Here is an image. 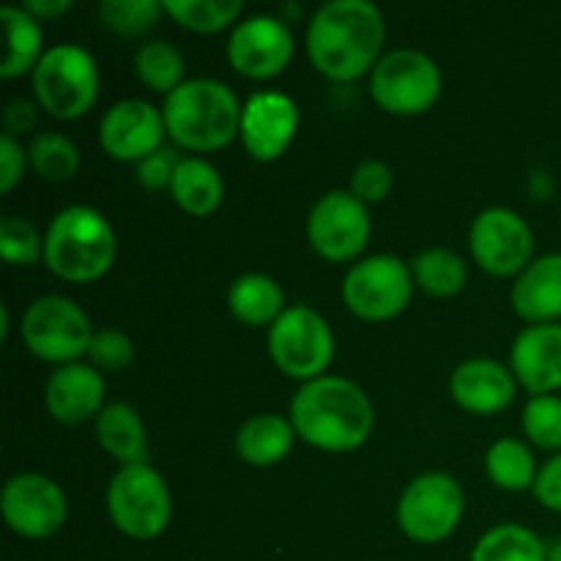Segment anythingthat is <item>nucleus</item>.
Returning a JSON list of instances; mask_svg holds the SVG:
<instances>
[{
    "label": "nucleus",
    "mask_w": 561,
    "mask_h": 561,
    "mask_svg": "<svg viewBox=\"0 0 561 561\" xmlns=\"http://www.w3.org/2000/svg\"><path fill=\"white\" fill-rule=\"evenodd\" d=\"M241 110L236 91L214 77H192L164 96L162 115L170 142L195 157L228 148L241 131Z\"/></svg>",
    "instance_id": "nucleus-3"
},
{
    "label": "nucleus",
    "mask_w": 561,
    "mask_h": 561,
    "mask_svg": "<svg viewBox=\"0 0 561 561\" xmlns=\"http://www.w3.org/2000/svg\"><path fill=\"white\" fill-rule=\"evenodd\" d=\"M38 110L42 107L36 104V99H25V96L11 99V102L3 107V113H0L3 135L16 137V140L25 135H31L38 124Z\"/></svg>",
    "instance_id": "nucleus-41"
},
{
    "label": "nucleus",
    "mask_w": 561,
    "mask_h": 561,
    "mask_svg": "<svg viewBox=\"0 0 561 561\" xmlns=\"http://www.w3.org/2000/svg\"><path fill=\"white\" fill-rule=\"evenodd\" d=\"M546 561H561V537L548 542V559Z\"/></svg>",
    "instance_id": "nucleus-44"
},
{
    "label": "nucleus",
    "mask_w": 561,
    "mask_h": 561,
    "mask_svg": "<svg viewBox=\"0 0 561 561\" xmlns=\"http://www.w3.org/2000/svg\"><path fill=\"white\" fill-rule=\"evenodd\" d=\"M268 356L283 376L316 381L329 376L334 362V332L327 318L310 305H290L266 334Z\"/></svg>",
    "instance_id": "nucleus-8"
},
{
    "label": "nucleus",
    "mask_w": 561,
    "mask_h": 561,
    "mask_svg": "<svg viewBox=\"0 0 561 561\" xmlns=\"http://www.w3.org/2000/svg\"><path fill=\"white\" fill-rule=\"evenodd\" d=\"M0 513L5 526L25 540H49L69 518L66 491L42 471H20L9 477L0 493Z\"/></svg>",
    "instance_id": "nucleus-13"
},
{
    "label": "nucleus",
    "mask_w": 561,
    "mask_h": 561,
    "mask_svg": "<svg viewBox=\"0 0 561 561\" xmlns=\"http://www.w3.org/2000/svg\"><path fill=\"white\" fill-rule=\"evenodd\" d=\"M118 239L99 208L66 206L44 230V266L71 285L99 283L113 268Z\"/></svg>",
    "instance_id": "nucleus-4"
},
{
    "label": "nucleus",
    "mask_w": 561,
    "mask_h": 561,
    "mask_svg": "<svg viewBox=\"0 0 561 561\" xmlns=\"http://www.w3.org/2000/svg\"><path fill=\"white\" fill-rule=\"evenodd\" d=\"M394 186V173L387 162L381 159H365L362 164H356V170L351 173L348 192L362 201L365 206H376L389 197Z\"/></svg>",
    "instance_id": "nucleus-37"
},
{
    "label": "nucleus",
    "mask_w": 561,
    "mask_h": 561,
    "mask_svg": "<svg viewBox=\"0 0 561 561\" xmlns=\"http://www.w3.org/2000/svg\"><path fill=\"white\" fill-rule=\"evenodd\" d=\"M104 507L121 535L148 542L168 531L173 520V493L151 463L121 466L107 482Z\"/></svg>",
    "instance_id": "nucleus-6"
},
{
    "label": "nucleus",
    "mask_w": 561,
    "mask_h": 561,
    "mask_svg": "<svg viewBox=\"0 0 561 561\" xmlns=\"http://www.w3.org/2000/svg\"><path fill=\"white\" fill-rule=\"evenodd\" d=\"M0 22H3L5 31V55L0 60V77L16 80L22 75H33L42 55L47 53L42 22L27 14L22 5H3Z\"/></svg>",
    "instance_id": "nucleus-26"
},
{
    "label": "nucleus",
    "mask_w": 561,
    "mask_h": 561,
    "mask_svg": "<svg viewBox=\"0 0 561 561\" xmlns=\"http://www.w3.org/2000/svg\"><path fill=\"white\" fill-rule=\"evenodd\" d=\"M537 466L535 453L526 442L513 436L496 438L485 453V474L499 491L507 493H524L535 488L537 480Z\"/></svg>",
    "instance_id": "nucleus-27"
},
{
    "label": "nucleus",
    "mask_w": 561,
    "mask_h": 561,
    "mask_svg": "<svg viewBox=\"0 0 561 561\" xmlns=\"http://www.w3.org/2000/svg\"><path fill=\"white\" fill-rule=\"evenodd\" d=\"M164 16L179 22L184 31L211 36L219 31H233L244 14L241 0H164Z\"/></svg>",
    "instance_id": "nucleus-31"
},
{
    "label": "nucleus",
    "mask_w": 561,
    "mask_h": 561,
    "mask_svg": "<svg viewBox=\"0 0 561 561\" xmlns=\"http://www.w3.org/2000/svg\"><path fill=\"white\" fill-rule=\"evenodd\" d=\"M469 250L477 266L491 277H518L535 261V233L518 211L491 206L471 219Z\"/></svg>",
    "instance_id": "nucleus-14"
},
{
    "label": "nucleus",
    "mask_w": 561,
    "mask_h": 561,
    "mask_svg": "<svg viewBox=\"0 0 561 561\" xmlns=\"http://www.w3.org/2000/svg\"><path fill=\"white\" fill-rule=\"evenodd\" d=\"M25 168H31V162H27V148H22V142L16 137L0 135V192L3 195L14 192V186L25 175Z\"/></svg>",
    "instance_id": "nucleus-39"
},
{
    "label": "nucleus",
    "mask_w": 561,
    "mask_h": 561,
    "mask_svg": "<svg viewBox=\"0 0 561 561\" xmlns=\"http://www.w3.org/2000/svg\"><path fill=\"white\" fill-rule=\"evenodd\" d=\"M228 310L239 323L252 329L272 327L288 305L283 285L261 272H247L236 277L228 288Z\"/></svg>",
    "instance_id": "nucleus-24"
},
{
    "label": "nucleus",
    "mask_w": 561,
    "mask_h": 561,
    "mask_svg": "<svg viewBox=\"0 0 561 561\" xmlns=\"http://www.w3.org/2000/svg\"><path fill=\"white\" fill-rule=\"evenodd\" d=\"M107 405V381L91 362L55 367L44 381V409L58 425L80 427L96 422Z\"/></svg>",
    "instance_id": "nucleus-18"
},
{
    "label": "nucleus",
    "mask_w": 561,
    "mask_h": 561,
    "mask_svg": "<svg viewBox=\"0 0 561 561\" xmlns=\"http://www.w3.org/2000/svg\"><path fill=\"white\" fill-rule=\"evenodd\" d=\"M515 392H518V378L510 370V365L488 359V356L460 362L449 376V394L466 414H502L513 405Z\"/></svg>",
    "instance_id": "nucleus-19"
},
{
    "label": "nucleus",
    "mask_w": 561,
    "mask_h": 561,
    "mask_svg": "<svg viewBox=\"0 0 561 561\" xmlns=\"http://www.w3.org/2000/svg\"><path fill=\"white\" fill-rule=\"evenodd\" d=\"M296 53L290 25L277 14H252L244 16L230 31L228 64L236 75L247 80H274L290 66Z\"/></svg>",
    "instance_id": "nucleus-15"
},
{
    "label": "nucleus",
    "mask_w": 561,
    "mask_h": 561,
    "mask_svg": "<svg viewBox=\"0 0 561 561\" xmlns=\"http://www.w3.org/2000/svg\"><path fill=\"white\" fill-rule=\"evenodd\" d=\"M301 126L299 104L283 91L252 93L241 110L239 140L255 162H277L285 157Z\"/></svg>",
    "instance_id": "nucleus-17"
},
{
    "label": "nucleus",
    "mask_w": 561,
    "mask_h": 561,
    "mask_svg": "<svg viewBox=\"0 0 561 561\" xmlns=\"http://www.w3.org/2000/svg\"><path fill=\"white\" fill-rule=\"evenodd\" d=\"M22 9L36 16L38 22H49L64 16L66 11H71V0H25Z\"/></svg>",
    "instance_id": "nucleus-42"
},
{
    "label": "nucleus",
    "mask_w": 561,
    "mask_h": 561,
    "mask_svg": "<svg viewBox=\"0 0 561 561\" xmlns=\"http://www.w3.org/2000/svg\"><path fill=\"white\" fill-rule=\"evenodd\" d=\"M181 153L175 146H162L159 151H153L151 157H146L142 162L135 164V179L142 190L148 192H170V184H173V175L179 170Z\"/></svg>",
    "instance_id": "nucleus-38"
},
{
    "label": "nucleus",
    "mask_w": 561,
    "mask_h": 561,
    "mask_svg": "<svg viewBox=\"0 0 561 561\" xmlns=\"http://www.w3.org/2000/svg\"><path fill=\"white\" fill-rule=\"evenodd\" d=\"M510 370L531 398L561 392V323H540L518 332L510 348Z\"/></svg>",
    "instance_id": "nucleus-20"
},
{
    "label": "nucleus",
    "mask_w": 561,
    "mask_h": 561,
    "mask_svg": "<svg viewBox=\"0 0 561 561\" xmlns=\"http://www.w3.org/2000/svg\"><path fill=\"white\" fill-rule=\"evenodd\" d=\"M548 542L529 526L499 524L471 548L469 561H546Z\"/></svg>",
    "instance_id": "nucleus-29"
},
{
    "label": "nucleus",
    "mask_w": 561,
    "mask_h": 561,
    "mask_svg": "<svg viewBox=\"0 0 561 561\" xmlns=\"http://www.w3.org/2000/svg\"><path fill=\"white\" fill-rule=\"evenodd\" d=\"M162 14V3H153V0H102L99 3L102 25L121 38L146 36Z\"/></svg>",
    "instance_id": "nucleus-33"
},
{
    "label": "nucleus",
    "mask_w": 561,
    "mask_h": 561,
    "mask_svg": "<svg viewBox=\"0 0 561 561\" xmlns=\"http://www.w3.org/2000/svg\"><path fill=\"white\" fill-rule=\"evenodd\" d=\"M162 107L148 99H121L99 121V146L115 162L137 164L164 146Z\"/></svg>",
    "instance_id": "nucleus-16"
},
{
    "label": "nucleus",
    "mask_w": 561,
    "mask_h": 561,
    "mask_svg": "<svg viewBox=\"0 0 561 561\" xmlns=\"http://www.w3.org/2000/svg\"><path fill=\"white\" fill-rule=\"evenodd\" d=\"M27 162L38 179L49 184H66L80 170V148L60 131H38L27 146Z\"/></svg>",
    "instance_id": "nucleus-32"
},
{
    "label": "nucleus",
    "mask_w": 561,
    "mask_h": 561,
    "mask_svg": "<svg viewBox=\"0 0 561 561\" xmlns=\"http://www.w3.org/2000/svg\"><path fill=\"white\" fill-rule=\"evenodd\" d=\"M411 274H414L416 288L422 294L433 296V299H453L469 283V266H466V261L455 250H447V247L422 250L411 261Z\"/></svg>",
    "instance_id": "nucleus-28"
},
{
    "label": "nucleus",
    "mask_w": 561,
    "mask_h": 561,
    "mask_svg": "<svg viewBox=\"0 0 561 561\" xmlns=\"http://www.w3.org/2000/svg\"><path fill=\"white\" fill-rule=\"evenodd\" d=\"M20 334L25 348L38 362L64 367L88 356L96 329L75 299L49 294L38 296L25 307Z\"/></svg>",
    "instance_id": "nucleus-7"
},
{
    "label": "nucleus",
    "mask_w": 561,
    "mask_h": 561,
    "mask_svg": "<svg viewBox=\"0 0 561 561\" xmlns=\"http://www.w3.org/2000/svg\"><path fill=\"white\" fill-rule=\"evenodd\" d=\"M398 526L411 542L438 546L458 531L466 515L463 485L447 471H425L400 493Z\"/></svg>",
    "instance_id": "nucleus-11"
},
{
    "label": "nucleus",
    "mask_w": 561,
    "mask_h": 561,
    "mask_svg": "<svg viewBox=\"0 0 561 561\" xmlns=\"http://www.w3.org/2000/svg\"><path fill=\"white\" fill-rule=\"evenodd\" d=\"M387 44L383 11L370 0H329L307 22V58L332 82L370 77Z\"/></svg>",
    "instance_id": "nucleus-1"
},
{
    "label": "nucleus",
    "mask_w": 561,
    "mask_h": 561,
    "mask_svg": "<svg viewBox=\"0 0 561 561\" xmlns=\"http://www.w3.org/2000/svg\"><path fill=\"white\" fill-rule=\"evenodd\" d=\"M184 55L168 38H148L135 53V75L148 91L170 96L179 85H184Z\"/></svg>",
    "instance_id": "nucleus-30"
},
{
    "label": "nucleus",
    "mask_w": 561,
    "mask_h": 561,
    "mask_svg": "<svg viewBox=\"0 0 561 561\" xmlns=\"http://www.w3.org/2000/svg\"><path fill=\"white\" fill-rule=\"evenodd\" d=\"M529 190L537 201H548V197L553 195L551 173H542V170H537V173L529 179Z\"/></svg>",
    "instance_id": "nucleus-43"
},
{
    "label": "nucleus",
    "mask_w": 561,
    "mask_h": 561,
    "mask_svg": "<svg viewBox=\"0 0 561 561\" xmlns=\"http://www.w3.org/2000/svg\"><path fill=\"white\" fill-rule=\"evenodd\" d=\"M414 288L411 263L389 252H378L351 263L340 285V296L351 316L367 323H383L403 316Z\"/></svg>",
    "instance_id": "nucleus-9"
},
{
    "label": "nucleus",
    "mask_w": 561,
    "mask_h": 561,
    "mask_svg": "<svg viewBox=\"0 0 561 561\" xmlns=\"http://www.w3.org/2000/svg\"><path fill=\"white\" fill-rule=\"evenodd\" d=\"M96 442L121 466L148 463V433L140 411L124 400H113L93 422Z\"/></svg>",
    "instance_id": "nucleus-23"
},
{
    "label": "nucleus",
    "mask_w": 561,
    "mask_h": 561,
    "mask_svg": "<svg viewBox=\"0 0 561 561\" xmlns=\"http://www.w3.org/2000/svg\"><path fill=\"white\" fill-rule=\"evenodd\" d=\"M444 88L442 66L427 53L414 47H398L383 53L370 71L367 91L370 99L389 115H422L438 102Z\"/></svg>",
    "instance_id": "nucleus-10"
},
{
    "label": "nucleus",
    "mask_w": 561,
    "mask_h": 561,
    "mask_svg": "<svg viewBox=\"0 0 561 561\" xmlns=\"http://www.w3.org/2000/svg\"><path fill=\"white\" fill-rule=\"evenodd\" d=\"M531 493H535L540 507H546L548 513L561 515V453L551 455V458L540 466Z\"/></svg>",
    "instance_id": "nucleus-40"
},
{
    "label": "nucleus",
    "mask_w": 561,
    "mask_h": 561,
    "mask_svg": "<svg viewBox=\"0 0 561 561\" xmlns=\"http://www.w3.org/2000/svg\"><path fill=\"white\" fill-rule=\"evenodd\" d=\"M510 305L529 327L561 323V252L535 257L515 277Z\"/></svg>",
    "instance_id": "nucleus-21"
},
{
    "label": "nucleus",
    "mask_w": 561,
    "mask_h": 561,
    "mask_svg": "<svg viewBox=\"0 0 561 561\" xmlns=\"http://www.w3.org/2000/svg\"><path fill=\"white\" fill-rule=\"evenodd\" d=\"M170 197L190 217H211L225 201V179L208 159L184 157L170 184Z\"/></svg>",
    "instance_id": "nucleus-25"
},
{
    "label": "nucleus",
    "mask_w": 561,
    "mask_h": 561,
    "mask_svg": "<svg viewBox=\"0 0 561 561\" xmlns=\"http://www.w3.org/2000/svg\"><path fill=\"white\" fill-rule=\"evenodd\" d=\"M0 252L9 266H36L44 261V236L25 217H3Z\"/></svg>",
    "instance_id": "nucleus-35"
},
{
    "label": "nucleus",
    "mask_w": 561,
    "mask_h": 561,
    "mask_svg": "<svg viewBox=\"0 0 561 561\" xmlns=\"http://www.w3.org/2000/svg\"><path fill=\"white\" fill-rule=\"evenodd\" d=\"M373 236L370 206L348 190H332L316 201L307 214V241L327 263H356Z\"/></svg>",
    "instance_id": "nucleus-12"
},
{
    "label": "nucleus",
    "mask_w": 561,
    "mask_h": 561,
    "mask_svg": "<svg viewBox=\"0 0 561 561\" xmlns=\"http://www.w3.org/2000/svg\"><path fill=\"white\" fill-rule=\"evenodd\" d=\"M296 431L290 425L288 416L283 414H252L241 422L236 431V455L244 460L247 466L255 469H272L279 466L290 455L296 444Z\"/></svg>",
    "instance_id": "nucleus-22"
},
{
    "label": "nucleus",
    "mask_w": 561,
    "mask_h": 561,
    "mask_svg": "<svg viewBox=\"0 0 561 561\" xmlns=\"http://www.w3.org/2000/svg\"><path fill=\"white\" fill-rule=\"evenodd\" d=\"M520 427L537 449L561 453V398L559 394H537L529 398L520 414Z\"/></svg>",
    "instance_id": "nucleus-34"
},
{
    "label": "nucleus",
    "mask_w": 561,
    "mask_h": 561,
    "mask_svg": "<svg viewBox=\"0 0 561 561\" xmlns=\"http://www.w3.org/2000/svg\"><path fill=\"white\" fill-rule=\"evenodd\" d=\"M288 420L296 436L318 453L345 455L365 447L376 409L365 389L343 376H321L296 389Z\"/></svg>",
    "instance_id": "nucleus-2"
},
{
    "label": "nucleus",
    "mask_w": 561,
    "mask_h": 561,
    "mask_svg": "<svg viewBox=\"0 0 561 561\" xmlns=\"http://www.w3.org/2000/svg\"><path fill=\"white\" fill-rule=\"evenodd\" d=\"M88 362L99 373H121L135 362V343L121 329H96L88 348Z\"/></svg>",
    "instance_id": "nucleus-36"
},
{
    "label": "nucleus",
    "mask_w": 561,
    "mask_h": 561,
    "mask_svg": "<svg viewBox=\"0 0 561 561\" xmlns=\"http://www.w3.org/2000/svg\"><path fill=\"white\" fill-rule=\"evenodd\" d=\"M33 99L58 121H77L93 110L102 88L96 58L80 44H53L31 75Z\"/></svg>",
    "instance_id": "nucleus-5"
}]
</instances>
